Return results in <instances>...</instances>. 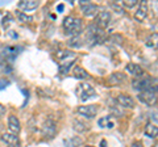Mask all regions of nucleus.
<instances>
[{"label":"nucleus","mask_w":158,"mask_h":147,"mask_svg":"<svg viewBox=\"0 0 158 147\" xmlns=\"http://www.w3.org/2000/svg\"><path fill=\"white\" fill-rule=\"evenodd\" d=\"M136 89L141 91V92H153L156 93L158 92V77H153V76H142L138 77L137 80L133 81Z\"/></svg>","instance_id":"f257e3e1"},{"label":"nucleus","mask_w":158,"mask_h":147,"mask_svg":"<svg viewBox=\"0 0 158 147\" xmlns=\"http://www.w3.org/2000/svg\"><path fill=\"white\" fill-rule=\"evenodd\" d=\"M63 29H65L67 36H79V33L82 32V20L74 16H69L63 20Z\"/></svg>","instance_id":"f03ea898"},{"label":"nucleus","mask_w":158,"mask_h":147,"mask_svg":"<svg viewBox=\"0 0 158 147\" xmlns=\"http://www.w3.org/2000/svg\"><path fill=\"white\" fill-rule=\"evenodd\" d=\"M104 30L100 29L99 26H96L95 24H92V25L88 26V30H87V43L88 45H98V43H102L104 41Z\"/></svg>","instance_id":"7ed1b4c3"},{"label":"nucleus","mask_w":158,"mask_h":147,"mask_svg":"<svg viewBox=\"0 0 158 147\" xmlns=\"http://www.w3.org/2000/svg\"><path fill=\"white\" fill-rule=\"evenodd\" d=\"M77 95L81 99V101H87L96 96V91L94 89V87L90 85L88 83H82L77 88Z\"/></svg>","instance_id":"20e7f679"},{"label":"nucleus","mask_w":158,"mask_h":147,"mask_svg":"<svg viewBox=\"0 0 158 147\" xmlns=\"http://www.w3.org/2000/svg\"><path fill=\"white\" fill-rule=\"evenodd\" d=\"M137 99L140 100L142 104H145L148 106H156L158 102V97L156 93H153V92H140Z\"/></svg>","instance_id":"39448f33"},{"label":"nucleus","mask_w":158,"mask_h":147,"mask_svg":"<svg viewBox=\"0 0 158 147\" xmlns=\"http://www.w3.org/2000/svg\"><path fill=\"white\" fill-rule=\"evenodd\" d=\"M78 113L86 117L88 120H92L94 117H96L98 114V106L96 105H83L78 108Z\"/></svg>","instance_id":"423d86ee"},{"label":"nucleus","mask_w":158,"mask_h":147,"mask_svg":"<svg viewBox=\"0 0 158 147\" xmlns=\"http://www.w3.org/2000/svg\"><path fill=\"white\" fill-rule=\"evenodd\" d=\"M112 20V16L110 12L107 11H102L98 13V17H96V24L95 25L99 26L100 29H106L108 25H110V22Z\"/></svg>","instance_id":"0eeeda50"},{"label":"nucleus","mask_w":158,"mask_h":147,"mask_svg":"<svg viewBox=\"0 0 158 147\" xmlns=\"http://www.w3.org/2000/svg\"><path fill=\"white\" fill-rule=\"evenodd\" d=\"M56 131H57V125L52 118H49V120H46L45 122H44V125H42L44 137L52 138V137H54V134H56Z\"/></svg>","instance_id":"6e6552de"},{"label":"nucleus","mask_w":158,"mask_h":147,"mask_svg":"<svg viewBox=\"0 0 158 147\" xmlns=\"http://www.w3.org/2000/svg\"><path fill=\"white\" fill-rule=\"evenodd\" d=\"M81 9H82L83 16H86V17H95L99 13V6H96L94 3L83 4V6H81Z\"/></svg>","instance_id":"1a4fd4ad"},{"label":"nucleus","mask_w":158,"mask_h":147,"mask_svg":"<svg viewBox=\"0 0 158 147\" xmlns=\"http://www.w3.org/2000/svg\"><path fill=\"white\" fill-rule=\"evenodd\" d=\"M0 138H2V141L8 146L20 147V139H19V137L16 134H12V133H9V131H7V133H3Z\"/></svg>","instance_id":"9d476101"},{"label":"nucleus","mask_w":158,"mask_h":147,"mask_svg":"<svg viewBox=\"0 0 158 147\" xmlns=\"http://www.w3.org/2000/svg\"><path fill=\"white\" fill-rule=\"evenodd\" d=\"M8 127H9V133L16 134V135L20 133V130H21V124H20V120L16 116L8 117Z\"/></svg>","instance_id":"9b49d317"},{"label":"nucleus","mask_w":158,"mask_h":147,"mask_svg":"<svg viewBox=\"0 0 158 147\" xmlns=\"http://www.w3.org/2000/svg\"><path fill=\"white\" fill-rule=\"evenodd\" d=\"M116 100H117L118 104H120L121 106H124V108H135V106H136L135 100H133L129 95L120 93V95L116 97Z\"/></svg>","instance_id":"f8f14e48"},{"label":"nucleus","mask_w":158,"mask_h":147,"mask_svg":"<svg viewBox=\"0 0 158 147\" xmlns=\"http://www.w3.org/2000/svg\"><path fill=\"white\" fill-rule=\"evenodd\" d=\"M73 127L75 131H78V133H87V131L91 129L90 124H87L86 121H83L81 118H75L73 121Z\"/></svg>","instance_id":"ddd939ff"},{"label":"nucleus","mask_w":158,"mask_h":147,"mask_svg":"<svg viewBox=\"0 0 158 147\" xmlns=\"http://www.w3.org/2000/svg\"><path fill=\"white\" fill-rule=\"evenodd\" d=\"M127 71L131 74V75L136 76V77H142L144 76V70H142V67L140 65H137V63H128L127 65Z\"/></svg>","instance_id":"4468645a"},{"label":"nucleus","mask_w":158,"mask_h":147,"mask_svg":"<svg viewBox=\"0 0 158 147\" xmlns=\"http://www.w3.org/2000/svg\"><path fill=\"white\" fill-rule=\"evenodd\" d=\"M40 6V3L36 2V0H23V2L19 3V9H23L24 12H29V11H34L37 7Z\"/></svg>","instance_id":"2eb2a0df"},{"label":"nucleus","mask_w":158,"mask_h":147,"mask_svg":"<svg viewBox=\"0 0 158 147\" xmlns=\"http://www.w3.org/2000/svg\"><path fill=\"white\" fill-rule=\"evenodd\" d=\"M146 16H148V6H146V3H141L138 6L137 11L135 12V18L137 21H144Z\"/></svg>","instance_id":"dca6fc26"},{"label":"nucleus","mask_w":158,"mask_h":147,"mask_svg":"<svg viewBox=\"0 0 158 147\" xmlns=\"http://www.w3.org/2000/svg\"><path fill=\"white\" fill-rule=\"evenodd\" d=\"M98 125L100 126L102 129H112V127H115L116 122L111 116H106V117H102V118L98 121Z\"/></svg>","instance_id":"f3484780"},{"label":"nucleus","mask_w":158,"mask_h":147,"mask_svg":"<svg viewBox=\"0 0 158 147\" xmlns=\"http://www.w3.org/2000/svg\"><path fill=\"white\" fill-rule=\"evenodd\" d=\"M144 134L146 137H149V138H156V137H158V126L154 125L153 122H148L145 125Z\"/></svg>","instance_id":"a211bd4d"},{"label":"nucleus","mask_w":158,"mask_h":147,"mask_svg":"<svg viewBox=\"0 0 158 147\" xmlns=\"http://www.w3.org/2000/svg\"><path fill=\"white\" fill-rule=\"evenodd\" d=\"M74 76L77 77V79H81V80H85V79H87L88 76V72L85 70L83 67H81V66H77L75 68H74Z\"/></svg>","instance_id":"6ab92c4d"},{"label":"nucleus","mask_w":158,"mask_h":147,"mask_svg":"<svg viewBox=\"0 0 158 147\" xmlns=\"http://www.w3.org/2000/svg\"><path fill=\"white\" fill-rule=\"evenodd\" d=\"M146 46L152 49H158V33H153L146 38Z\"/></svg>","instance_id":"aec40b11"},{"label":"nucleus","mask_w":158,"mask_h":147,"mask_svg":"<svg viewBox=\"0 0 158 147\" xmlns=\"http://www.w3.org/2000/svg\"><path fill=\"white\" fill-rule=\"evenodd\" d=\"M63 145L66 147H79L82 145V139L78 138V137H73V138H69L63 142Z\"/></svg>","instance_id":"412c9836"},{"label":"nucleus","mask_w":158,"mask_h":147,"mask_svg":"<svg viewBox=\"0 0 158 147\" xmlns=\"http://www.w3.org/2000/svg\"><path fill=\"white\" fill-rule=\"evenodd\" d=\"M82 43H83V40L79 36H75V37H71L70 41H69L67 45L70 47H75V49H79L82 47Z\"/></svg>","instance_id":"4be33fe9"},{"label":"nucleus","mask_w":158,"mask_h":147,"mask_svg":"<svg viewBox=\"0 0 158 147\" xmlns=\"http://www.w3.org/2000/svg\"><path fill=\"white\" fill-rule=\"evenodd\" d=\"M75 57V54L70 50H61L57 53V58L59 61H63V59H67V58H74Z\"/></svg>","instance_id":"5701e85b"},{"label":"nucleus","mask_w":158,"mask_h":147,"mask_svg":"<svg viewBox=\"0 0 158 147\" xmlns=\"http://www.w3.org/2000/svg\"><path fill=\"white\" fill-rule=\"evenodd\" d=\"M16 16H17V18L21 22H32L33 21V17L32 16H29V14H27V13H24V12H20V11H17L16 12Z\"/></svg>","instance_id":"b1692460"},{"label":"nucleus","mask_w":158,"mask_h":147,"mask_svg":"<svg viewBox=\"0 0 158 147\" xmlns=\"http://www.w3.org/2000/svg\"><path fill=\"white\" fill-rule=\"evenodd\" d=\"M124 80H125V76L123 75V74H113V75L111 76V79H110V81L115 83V84H120V83L124 81Z\"/></svg>","instance_id":"393cba45"},{"label":"nucleus","mask_w":158,"mask_h":147,"mask_svg":"<svg viewBox=\"0 0 158 147\" xmlns=\"http://www.w3.org/2000/svg\"><path fill=\"white\" fill-rule=\"evenodd\" d=\"M121 4H123V6H124L125 8L132 9V8H135L136 6H138V0H124V2H123Z\"/></svg>","instance_id":"a878e982"},{"label":"nucleus","mask_w":158,"mask_h":147,"mask_svg":"<svg viewBox=\"0 0 158 147\" xmlns=\"http://www.w3.org/2000/svg\"><path fill=\"white\" fill-rule=\"evenodd\" d=\"M73 65H74V61H71L70 63H67V65H61V66H59V71H61L62 75H65V74H67V71L70 70Z\"/></svg>","instance_id":"bb28decb"},{"label":"nucleus","mask_w":158,"mask_h":147,"mask_svg":"<svg viewBox=\"0 0 158 147\" xmlns=\"http://www.w3.org/2000/svg\"><path fill=\"white\" fill-rule=\"evenodd\" d=\"M6 112H7V109H6V106L4 105H2L0 104V118H3L4 116H6Z\"/></svg>","instance_id":"cd10ccee"},{"label":"nucleus","mask_w":158,"mask_h":147,"mask_svg":"<svg viewBox=\"0 0 158 147\" xmlns=\"http://www.w3.org/2000/svg\"><path fill=\"white\" fill-rule=\"evenodd\" d=\"M131 147H144V145H142V142H140V141H136V142H133Z\"/></svg>","instance_id":"c85d7f7f"},{"label":"nucleus","mask_w":158,"mask_h":147,"mask_svg":"<svg viewBox=\"0 0 158 147\" xmlns=\"http://www.w3.org/2000/svg\"><path fill=\"white\" fill-rule=\"evenodd\" d=\"M100 147H107V141H106V139H103V141L100 142Z\"/></svg>","instance_id":"c756f323"},{"label":"nucleus","mask_w":158,"mask_h":147,"mask_svg":"<svg viewBox=\"0 0 158 147\" xmlns=\"http://www.w3.org/2000/svg\"><path fill=\"white\" fill-rule=\"evenodd\" d=\"M58 11H59V12H61V11H63V6H62V4H61V6L58 7Z\"/></svg>","instance_id":"7c9ffc66"},{"label":"nucleus","mask_w":158,"mask_h":147,"mask_svg":"<svg viewBox=\"0 0 158 147\" xmlns=\"http://www.w3.org/2000/svg\"><path fill=\"white\" fill-rule=\"evenodd\" d=\"M86 147H94V146H86Z\"/></svg>","instance_id":"2f4dec72"}]
</instances>
